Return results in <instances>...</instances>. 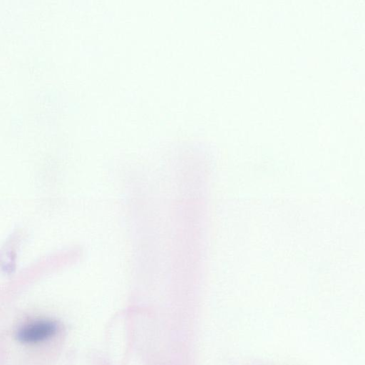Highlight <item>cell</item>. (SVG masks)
<instances>
[{
  "label": "cell",
  "mask_w": 365,
  "mask_h": 365,
  "mask_svg": "<svg viewBox=\"0 0 365 365\" xmlns=\"http://www.w3.org/2000/svg\"><path fill=\"white\" fill-rule=\"evenodd\" d=\"M59 331V325L50 319L31 320L23 325L16 333V340L27 345H36L49 341Z\"/></svg>",
  "instance_id": "obj_1"
}]
</instances>
